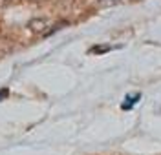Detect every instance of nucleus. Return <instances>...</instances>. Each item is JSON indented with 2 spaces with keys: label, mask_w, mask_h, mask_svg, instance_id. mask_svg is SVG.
<instances>
[{
  "label": "nucleus",
  "mask_w": 161,
  "mask_h": 155,
  "mask_svg": "<svg viewBox=\"0 0 161 155\" xmlns=\"http://www.w3.org/2000/svg\"><path fill=\"white\" fill-rule=\"evenodd\" d=\"M30 28H31V31H35V33H42L44 28H46V20H31Z\"/></svg>",
  "instance_id": "f257e3e1"
}]
</instances>
